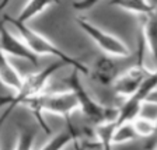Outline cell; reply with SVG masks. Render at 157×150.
<instances>
[{
  "instance_id": "cell-1",
  "label": "cell",
  "mask_w": 157,
  "mask_h": 150,
  "mask_svg": "<svg viewBox=\"0 0 157 150\" xmlns=\"http://www.w3.org/2000/svg\"><path fill=\"white\" fill-rule=\"evenodd\" d=\"M25 108H28L31 114L35 117L38 124L41 125L46 135H51V128L46 124L44 112H51L62 117L65 121H67V125H72L70 115L75 111L80 110V105L76 98L75 93L72 90L69 91H59V93H41L38 95H34L31 98H27L23 102Z\"/></svg>"
},
{
  "instance_id": "cell-2",
  "label": "cell",
  "mask_w": 157,
  "mask_h": 150,
  "mask_svg": "<svg viewBox=\"0 0 157 150\" xmlns=\"http://www.w3.org/2000/svg\"><path fill=\"white\" fill-rule=\"evenodd\" d=\"M4 21L9 23L11 27L18 31L20 37L24 39L27 42V45L31 48L34 53H36L38 56L41 55H51V56H55L56 59L59 60H63L67 66L73 69H77L78 72L82 73L84 76H90V70L91 69L88 67L86 63H83L80 59H76L73 56L67 55L66 52H63L62 49H59L52 41H49L46 37H44L42 34L36 33L34 28L27 25V23H23V21H20L17 20V17H10V16H4Z\"/></svg>"
},
{
  "instance_id": "cell-3",
  "label": "cell",
  "mask_w": 157,
  "mask_h": 150,
  "mask_svg": "<svg viewBox=\"0 0 157 150\" xmlns=\"http://www.w3.org/2000/svg\"><path fill=\"white\" fill-rule=\"evenodd\" d=\"M65 66H67V65L63 60H59L58 59L55 63L49 65L44 70H39V72H35V73H29V75L24 76L23 84L16 91V94L0 97V107H7L6 111H9L11 114L18 105H23V102L25 101L27 98H31L34 95H38L45 91V87L48 84L51 76L58 69L65 67Z\"/></svg>"
},
{
  "instance_id": "cell-4",
  "label": "cell",
  "mask_w": 157,
  "mask_h": 150,
  "mask_svg": "<svg viewBox=\"0 0 157 150\" xmlns=\"http://www.w3.org/2000/svg\"><path fill=\"white\" fill-rule=\"evenodd\" d=\"M146 48V41H144L143 35H140V44H139V59L137 63L124 73L118 75L115 79V82L112 83V90L118 97L122 98H129L137 91V88L142 86V83L146 80V77L151 73V70L144 66L143 63V51Z\"/></svg>"
},
{
  "instance_id": "cell-5",
  "label": "cell",
  "mask_w": 157,
  "mask_h": 150,
  "mask_svg": "<svg viewBox=\"0 0 157 150\" xmlns=\"http://www.w3.org/2000/svg\"><path fill=\"white\" fill-rule=\"evenodd\" d=\"M76 24L80 27L84 34H87L91 41L101 49L104 53L109 56H117V58H128L131 56V49L124 41L118 38V37L112 35V34L107 33L100 27L91 24L83 17H77L76 18Z\"/></svg>"
},
{
  "instance_id": "cell-6",
  "label": "cell",
  "mask_w": 157,
  "mask_h": 150,
  "mask_svg": "<svg viewBox=\"0 0 157 150\" xmlns=\"http://www.w3.org/2000/svg\"><path fill=\"white\" fill-rule=\"evenodd\" d=\"M80 75L77 69H73V72L70 73L69 77L65 79L66 84H69V88L75 93L76 98L80 105V111L95 124L105 121V112H107V107L101 105L98 101H95L91 97V94L86 90V87L80 82Z\"/></svg>"
},
{
  "instance_id": "cell-7",
  "label": "cell",
  "mask_w": 157,
  "mask_h": 150,
  "mask_svg": "<svg viewBox=\"0 0 157 150\" xmlns=\"http://www.w3.org/2000/svg\"><path fill=\"white\" fill-rule=\"evenodd\" d=\"M0 48L7 56L13 58H20L24 60L38 65V55L31 51L27 42L21 37H16L6 25L4 23H0Z\"/></svg>"
},
{
  "instance_id": "cell-8",
  "label": "cell",
  "mask_w": 157,
  "mask_h": 150,
  "mask_svg": "<svg viewBox=\"0 0 157 150\" xmlns=\"http://www.w3.org/2000/svg\"><path fill=\"white\" fill-rule=\"evenodd\" d=\"M118 67L109 55L98 56L93 69L90 70V76L102 86H112L115 79L118 77Z\"/></svg>"
},
{
  "instance_id": "cell-9",
  "label": "cell",
  "mask_w": 157,
  "mask_h": 150,
  "mask_svg": "<svg viewBox=\"0 0 157 150\" xmlns=\"http://www.w3.org/2000/svg\"><path fill=\"white\" fill-rule=\"evenodd\" d=\"M10 56H7L3 52V49L0 48V82L3 83L6 87L11 88L14 91H17L21 84H23L24 77L18 73L16 67L11 65L9 60Z\"/></svg>"
},
{
  "instance_id": "cell-10",
  "label": "cell",
  "mask_w": 157,
  "mask_h": 150,
  "mask_svg": "<svg viewBox=\"0 0 157 150\" xmlns=\"http://www.w3.org/2000/svg\"><path fill=\"white\" fill-rule=\"evenodd\" d=\"M142 35L147 44V48L157 65V7L150 14L143 16L142 21Z\"/></svg>"
},
{
  "instance_id": "cell-11",
  "label": "cell",
  "mask_w": 157,
  "mask_h": 150,
  "mask_svg": "<svg viewBox=\"0 0 157 150\" xmlns=\"http://www.w3.org/2000/svg\"><path fill=\"white\" fill-rule=\"evenodd\" d=\"M53 3H58V0H28L25 3V6L21 9L17 20L23 21V23H28L29 20L35 18L36 16L44 13Z\"/></svg>"
},
{
  "instance_id": "cell-12",
  "label": "cell",
  "mask_w": 157,
  "mask_h": 150,
  "mask_svg": "<svg viewBox=\"0 0 157 150\" xmlns=\"http://www.w3.org/2000/svg\"><path fill=\"white\" fill-rule=\"evenodd\" d=\"M111 4L140 17L150 14L156 9V6H153L149 0H111Z\"/></svg>"
},
{
  "instance_id": "cell-13",
  "label": "cell",
  "mask_w": 157,
  "mask_h": 150,
  "mask_svg": "<svg viewBox=\"0 0 157 150\" xmlns=\"http://www.w3.org/2000/svg\"><path fill=\"white\" fill-rule=\"evenodd\" d=\"M137 133L135 131L133 124L131 121L126 122H118L117 128L114 132V137H112V144H119V143H126L133 139H137Z\"/></svg>"
},
{
  "instance_id": "cell-14",
  "label": "cell",
  "mask_w": 157,
  "mask_h": 150,
  "mask_svg": "<svg viewBox=\"0 0 157 150\" xmlns=\"http://www.w3.org/2000/svg\"><path fill=\"white\" fill-rule=\"evenodd\" d=\"M118 125V121H104L97 124V128L94 129L97 139L102 143L104 149L112 146V137H114L115 128Z\"/></svg>"
},
{
  "instance_id": "cell-15",
  "label": "cell",
  "mask_w": 157,
  "mask_h": 150,
  "mask_svg": "<svg viewBox=\"0 0 157 150\" xmlns=\"http://www.w3.org/2000/svg\"><path fill=\"white\" fill-rule=\"evenodd\" d=\"M78 137V132L75 129L73 125H67V129L63 131L62 133L56 135L53 139H51L49 142L44 143V149H60V147H65L69 142L76 140Z\"/></svg>"
},
{
  "instance_id": "cell-16",
  "label": "cell",
  "mask_w": 157,
  "mask_h": 150,
  "mask_svg": "<svg viewBox=\"0 0 157 150\" xmlns=\"http://www.w3.org/2000/svg\"><path fill=\"white\" fill-rule=\"evenodd\" d=\"M132 124H133V128L139 137L147 139V137H150L151 135L154 133V131H156V121H153L150 118L142 117V115L135 118L133 121H132Z\"/></svg>"
},
{
  "instance_id": "cell-17",
  "label": "cell",
  "mask_w": 157,
  "mask_h": 150,
  "mask_svg": "<svg viewBox=\"0 0 157 150\" xmlns=\"http://www.w3.org/2000/svg\"><path fill=\"white\" fill-rule=\"evenodd\" d=\"M34 137H35V131H33V129H29L27 126H21L18 131L17 143L14 146V149H20V150L31 149L34 143Z\"/></svg>"
},
{
  "instance_id": "cell-18",
  "label": "cell",
  "mask_w": 157,
  "mask_h": 150,
  "mask_svg": "<svg viewBox=\"0 0 157 150\" xmlns=\"http://www.w3.org/2000/svg\"><path fill=\"white\" fill-rule=\"evenodd\" d=\"M101 0H76L73 3V9L77 10V11H84V10H90L98 4Z\"/></svg>"
},
{
  "instance_id": "cell-19",
  "label": "cell",
  "mask_w": 157,
  "mask_h": 150,
  "mask_svg": "<svg viewBox=\"0 0 157 150\" xmlns=\"http://www.w3.org/2000/svg\"><path fill=\"white\" fill-rule=\"evenodd\" d=\"M146 104L157 105V87L154 88V90L150 93V94L147 95V98H146Z\"/></svg>"
},
{
  "instance_id": "cell-20",
  "label": "cell",
  "mask_w": 157,
  "mask_h": 150,
  "mask_svg": "<svg viewBox=\"0 0 157 150\" xmlns=\"http://www.w3.org/2000/svg\"><path fill=\"white\" fill-rule=\"evenodd\" d=\"M147 139L150 140V143L144 144V146H147V147H156L157 146V119H156V131H154V133L151 135L150 137H147Z\"/></svg>"
},
{
  "instance_id": "cell-21",
  "label": "cell",
  "mask_w": 157,
  "mask_h": 150,
  "mask_svg": "<svg viewBox=\"0 0 157 150\" xmlns=\"http://www.w3.org/2000/svg\"><path fill=\"white\" fill-rule=\"evenodd\" d=\"M9 2H10V0H3V2L0 3V13L3 11V9H6V6L9 4Z\"/></svg>"
}]
</instances>
